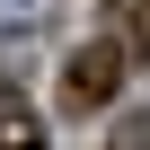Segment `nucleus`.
Here are the masks:
<instances>
[{
  "label": "nucleus",
  "mask_w": 150,
  "mask_h": 150,
  "mask_svg": "<svg viewBox=\"0 0 150 150\" xmlns=\"http://www.w3.org/2000/svg\"><path fill=\"white\" fill-rule=\"evenodd\" d=\"M115 80H124V44H88V53H71V80H62V106H97V97H115Z\"/></svg>",
  "instance_id": "f257e3e1"
},
{
  "label": "nucleus",
  "mask_w": 150,
  "mask_h": 150,
  "mask_svg": "<svg viewBox=\"0 0 150 150\" xmlns=\"http://www.w3.org/2000/svg\"><path fill=\"white\" fill-rule=\"evenodd\" d=\"M0 150H44V132H35L27 115H0Z\"/></svg>",
  "instance_id": "f03ea898"
},
{
  "label": "nucleus",
  "mask_w": 150,
  "mask_h": 150,
  "mask_svg": "<svg viewBox=\"0 0 150 150\" xmlns=\"http://www.w3.org/2000/svg\"><path fill=\"white\" fill-rule=\"evenodd\" d=\"M35 18V0H0V27H27Z\"/></svg>",
  "instance_id": "7ed1b4c3"
},
{
  "label": "nucleus",
  "mask_w": 150,
  "mask_h": 150,
  "mask_svg": "<svg viewBox=\"0 0 150 150\" xmlns=\"http://www.w3.org/2000/svg\"><path fill=\"white\" fill-rule=\"evenodd\" d=\"M124 150H150V115H132V124H124Z\"/></svg>",
  "instance_id": "20e7f679"
}]
</instances>
